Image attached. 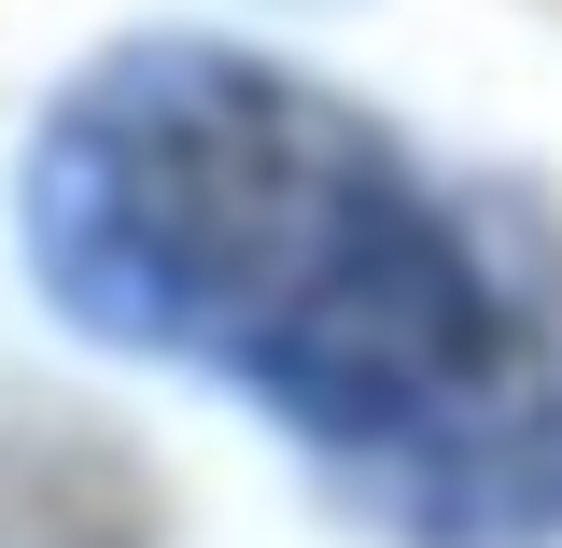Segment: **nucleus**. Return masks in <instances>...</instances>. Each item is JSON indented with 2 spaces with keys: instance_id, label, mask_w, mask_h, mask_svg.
Listing matches in <instances>:
<instances>
[{
  "instance_id": "nucleus-1",
  "label": "nucleus",
  "mask_w": 562,
  "mask_h": 548,
  "mask_svg": "<svg viewBox=\"0 0 562 548\" xmlns=\"http://www.w3.org/2000/svg\"><path fill=\"white\" fill-rule=\"evenodd\" d=\"M29 268L85 338L281 409L380 535H562V254L492 239L338 85L113 43L29 141Z\"/></svg>"
}]
</instances>
